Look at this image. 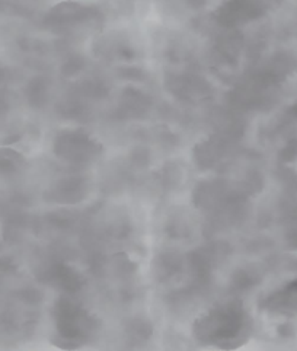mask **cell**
Instances as JSON below:
<instances>
[{
	"instance_id": "obj_1",
	"label": "cell",
	"mask_w": 297,
	"mask_h": 351,
	"mask_svg": "<svg viewBox=\"0 0 297 351\" xmlns=\"http://www.w3.org/2000/svg\"><path fill=\"white\" fill-rule=\"evenodd\" d=\"M251 321L241 302H223L201 315L194 322V337L198 341L222 348L237 347L248 337Z\"/></svg>"
},
{
	"instance_id": "obj_2",
	"label": "cell",
	"mask_w": 297,
	"mask_h": 351,
	"mask_svg": "<svg viewBox=\"0 0 297 351\" xmlns=\"http://www.w3.org/2000/svg\"><path fill=\"white\" fill-rule=\"evenodd\" d=\"M54 321L58 335L69 341L86 338L93 330V321L89 313L69 299H60L56 303Z\"/></svg>"
},
{
	"instance_id": "obj_3",
	"label": "cell",
	"mask_w": 297,
	"mask_h": 351,
	"mask_svg": "<svg viewBox=\"0 0 297 351\" xmlns=\"http://www.w3.org/2000/svg\"><path fill=\"white\" fill-rule=\"evenodd\" d=\"M98 146L92 138L79 132H67L57 137L54 142V154L72 162H86L98 154Z\"/></svg>"
},
{
	"instance_id": "obj_4",
	"label": "cell",
	"mask_w": 297,
	"mask_h": 351,
	"mask_svg": "<svg viewBox=\"0 0 297 351\" xmlns=\"http://www.w3.org/2000/svg\"><path fill=\"white\" fill-rule=\"evenodd\" d=\"M264 308L274 312H297V282L268 296L264 300Z\"/></svg>"
},
{
	"instance_id": "obj_5",
	"label": "cell",
	"mask_w": 297,
	"mask_h": 351,
	"mask_svg": "<svg viewBox=\"0 0 297 351\" xmlns=\"http://www.w3.org/2000/svg\"><path fill=\"white\" fill-rule=\"evenodd\" d=\"M280 156L284 162H292V160L297 159V138L290 140V142L284 146Z\"/></svg>"
},
{
	"instance_id": "obj_6",
	"label": "cell",
	"mask_w": 297,
	"mask_h": 351,
	"mask_svg": "<svg viewBox=\"0 0 297 351\" xmlns=\"http://www.w3.org/2000/svg\"><path fill=\"white\" fill-rule=\"evenodd\" d=\"M187 3L191 6V8H194V9H200V8L206 6L207 0H187Z\"/></svg>"
},
{
	"instance_id": "obj_7",
	"label": "cell",
	"mask_w": 297,
	"mask_h": 351,
	"mask_svg": "<svg viewBox=\"0 0 297 351\" xmlns=\"http://www.w3.org/2000/svg\"><path fill=\"white\" fill-rule=\"evenodd\" d=\"M289 117L293 120H297V104H294L293 107L289 110Z\"/></svg>"
}]
</instances>
